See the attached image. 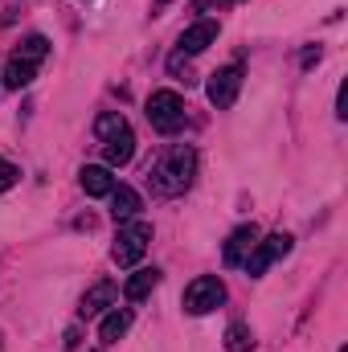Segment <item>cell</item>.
I'll return each mask as SVG.
<instances>
[{
  "instance_id": "cell-1",
  "label": "cell",
  "mask_w": 348,
  "mask_h": 352,
  "mask_svg": "<svg viewBox=\"0 0 348 352\" xmlns=\"http://www.w3.org/2000/svg\"><path fill=\"white\" fill-rule=\"evenodd\" d=\"M193 176H197V152L193 144H173L148 173V184L156 197H180L193 188Z\"/></svg>"
},
{
  "instance_id": "cell-2",
  "label": "cell",
  "mask_w": 348,
  "mask_h": 352,
  "mask_svg": "<svg viewBox=\"0 0 348 352\" xmlns=\"http://www.w3.org/2000/svg\"><path fill=\"white\" fill-rule=\"evenodd\" d=\"M50 58V37H41V33H29L17 50H12V58L4 62V74H0V82L12 90L29 87L33 78H37V70H41V62Z\"/></svg>"
},
{
  "instance_id": "cell-3",
  "label": "cell",
  "mask_w": 348,
  "mask_h": 352,
  "mask_svg": "<svg viewBox=\"0 0 348 352\" xmlns=\"http://www.w3.org/2000/svg\"><path fill=\"white\" fill-rule=\"evenodd\" d=\"M148 123H152L160 135H176V131H184V123H188V107H184V98H180L176 90H152V98H148Z\"/></svg>"
},
{
  "instance_id": "cell-4",
  "label": "cell",
  "mask_w": 348,
  "mask_h": 352,
  "mask_svg": "<svg viewBox=\"0 0 348 352\" xmlns=\"http://www.w3.org/2000/svg\"><path fill=\"white\" fill-rule=\"evenodd\" d=\"M148 242H152V226L131 217V221H119V234H115V246H111V258L115 266H135L148 254Z\"/></svg>"
},
{
  "instance_id": "cell-5",
  "label": "cell",
  "mask_w": 348,
  "mask_h": 352,
  "mask_svg": "<svg viewBox=\"0 0 348 352\" xmlns=\"http://www.w3.org/2000/svg\"><path fill=\"white\" fill-rule=\"evenodd\" d=\"M184 311L188 316H209V311H217L221 303H226V283L217 278V274H197L188 287H184Z\"/></svg>"
},
{
  "instance_id": "cell-6",
  "label": "cell",
  "mask_w": 348,
  "mask_h": 352,
  "mask_svg": "<svg viewBox=\"0 0 348 352\" xmlns=\"http://www.w3.org/2000/svg\"><path fill=\"white\" fill-rule=\"evenodd\" d=\"M238 90H242V66H221V70H213L209 82H205V94H209V102H213L217 111H230V107L238 102Z\"/></svg>"
},
{
  "instance_id": "cell-7",
  "label": "cell",
  "mask_w": 348,
  "mask_h": 352,
  "mask_svg": "<svg viewBox=\"0 0 348 352\" xmlns=\"http://www.w3.org/2000/svg\"><path fill=\"white\" fill-rule=\"evenodd\" d=\"M291 254V234H270V238H259L254 242V250H250V258H246V274L250 278H262L266 274V266L274 263V258H287Z\"/></svg>"
},
{
  "instance_id": "cell-8",
  "label": "cell",
  "mask_w": 348,
  "mask_h": 352,
  "mask_svg": "<svg viewBox=\"0 0 348 352\" xmlns=\"http://www.w3.org/2000/svg\"><path fill=\"white\" fill-rule=\"evenodd\" d=\"M217 33H221V25H217L213 16H201V21H193V25L180 33V54H184V58H193V54H205V50L217 41Z\"/></svg>"
},
{
  "instance_id": "cell-9",
  "label": "cell",
  "mask_w": 348,
  "mask_h": 352,
  "mask_svg": "<svg viewBox=\"0 0 348 352\" xmlns=\"http://www.w3.org/2000/svg\"><path fill=\"white\" fill-rule=\"evenodd\" d=\"M254 242H259V226H238L230 238H226V250H221V263L226 266H242L250 258V250H254Z\"/></svg>"
},
{
  "instance_id": "cell-10",
  "label": "cell",
  "mask_w": 348,
  "mask_h": 352,
  "mask_svg": "<svg viewBox=\"0 0 348 352\" xmlns=\"http://www.w3.org/2000/svg\"><path fill=\"white\" fill-rule=\"evenodd\" d=\"M102 160H107V168H127L135 160V135H131V127H123L111 140H102Z\"/></svg>"
},
{
  "instance_id": "cell-11",
  "label": "cell",
  "mask_w": 348,
  "mask_h": 352,
  "mask_svg": "<svg viewBox=\"0 0 348 352\" xmlns=\"http://www.w3.org/2000/svg\"><path fill=\"white\" fill-rule=\"evenodd\" d=\"M115 295H119V287H115L111 278H98L87 295H83V307H78V316H83V320H90V316H102V311L115 303Z\"/></svg>"
},
{
  "instance_id": "cell-12",
  "label": "cell",
  "mask_w": 348,
  "mask_h": 352,
  "mask_svg": "<svg viewBox=\"0 0 348 352\" xmlns=\"http://www.w3.org/2000/svg\"><path fill=\"white\" fill-rule=\"evenodd\" d=\"M131 324H135L131 307H115V311L102 316V324H98V340H102V344H119V340L131 332Z\"/></svg>"
},
{
  "instance_id": "cell-13",
  "label": "cell",
  "mask_w": 348,
  "mask_h": 352,
  "mask_svg": "<svg viewBox=\"0 0 348 352\" xmlns=\"http://www.w3.org/2000/svg\"><path fill=\"white\" fill-rule=\"evenodd\" d=\"M156 287H160V270H156V266H140V270L123 283V295H127V303H144Z\"/></svg>"
},
{
  "instance_id": "cell-14",
  "label": "cell",
  "mask_w": 348,
  "mask_h": 352,
  "mask_svg": "<svg viewBox=\"0 0 348 352\" xmlns=\"http://www.w3.org/2000/svg\"><path fill=\"white\" fill-rule=\"evenodd\" d=\"M78 184H83V192H87V197H111L115 176H111L107 164H87V168L78 173Z\"/></svg>"
},
{
  "instance_id": "cell-15",
  "label": "cell",
  "mask_w": 348,
  "mask_h": 352,
  "mask_svg": "<svg viewBox=\"0 0 348 352\" xmlns=\"http://www.w3.org/2000/svg\"><path fill=\"white\" fill-rule=\"evenodd\" d=\"M140 209H144V201H140V192L131 184H115L111 188V213H115V221H131Z\"/></svg>"
},
{
  "instance_id": "cell-16",
  "label": "cell",
  "mask_w": 348,
  "mask_h": 352,
  "mask_svg": "<svg viewBox=\"0 0 348 352\" xmlns=\"http://www.w3.org/2000/svg\"><path fill=\"white\" fill-rule=\"evenodd\" d=\"M254 349V332L246 324H230L226 328V352H250Z\"/></svg>"
},
{
  "instance_id": "cell-17",
  "label": "cell",
  "mask_w": 348,
  "mask_h": 352,
  "mask_svg": "<svg viewBox=\"0 0 348 352\" xmlns=\"http://www.w3.org/2000/svg\"><path fill=\"white\" fill-rule=\"evenodd\" d=\"M123 127H127V119H123L119 111H102V115L94 119V135H98V144H102V140H111V135H115V131H123Z\"/></svg>"
},
{
  "instance_id": "cell-18",
  "label": "cell",
  "mask_w": 348,
  "mask_h": 352,
  "mask_svg": "<svg viewBox=\"0 0 348 352\" xmlns=\"http://www.w3.org/2000/svg\"><path fill=\"white\" fill-rule=\"evenodd\" d=\"M17 180H21V168H17V164H8V160L0 156V192H8Z\"/></svg>"
},
{
  "instance_id": "cell-19",
  "label": "cell",
  "mask_w": 348,
  "mask_h": 352,
  "mask_svg": "<svg viewBox=\"0 0 348 352\" xmlns=\"http://www.w3.org/2000/svg\"><path fill=\"white\" fill-rule=\"evenodd\" d=\"M316 62H320V45H316V50H307V54H303V66H316Z\"/></svg>"
},
{
  "instance_id": "cell-20",
  "label": "cell",
  "mask_w": 348,
  "mask_h": 352,
  "mask_svg": "<svg viewBox=\"0 0 348 352\" xmlns=\"http://www.w3.org/2000/svg\"><path fill=\"white\" fill-rule=\"evenodd\" d=\"M213 4H217V8H226V4H238V0H213Z\"/></svg>"
}]
</instances>
